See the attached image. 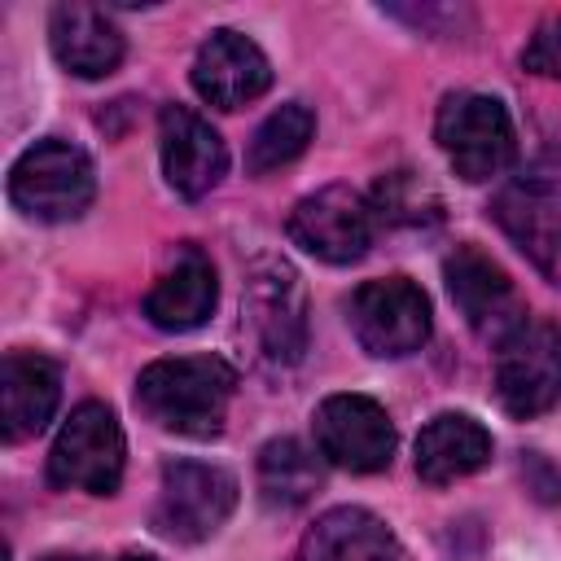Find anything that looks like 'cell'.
Listing matches in <instances>:
<instances>
[{
	"mask_svg": "<svg viewBox=\"0 0 561 561\" xmlns=\"http://www.w3.org/2000/svg\"><path fill=\"white\" fill-rule=\"evenodd\" d=\"M237 394V368L224 355H171L153 359L136 377V408L184 438H215Z\"/></svg>",
	"mask_w": 561,
	"mask_h": 561,
	"instance_id": "cell-1",
	"label": "cell"
},
{
	"mask_svg": "<svg viewBox=\"0 0 561 561\" xmlns=\"http://www.w3.org/2000/svg\"><path fill=\"white\" fill-rule=\"evenodd\" d=\"M92 197H96V167L79 145L61 136L35 140L9 167V202L26 219L70 224L92 206Z\"/></svg>",
	"mask_w": 561,
	"mask_h": 561,
	"instance_id": "cell-2",
	"label": "cell"
},
{
	"mask_svg": "<svg viewBox=\"0 0 561 561\" xmlns=\"http://www.w3.org/2000/svg\"><path fill=\"white\" fill-rule=\"evenodd\" d=\"M434 140L447 153L451 171L469 184L495 180L517 158V131L500 96L486 92H451L438 105Z\"/></svg>",
	"mask_w": 561,
	"mask_h": 561,
	"instance_id": "cell-3",
	"label": "cell"
},
{
	"mask_svg": "<svg viewBox=\"0 0 561 561\" xmlns=\"http://www.w3.org/2000/svg\"><path fill=\"white\" fill-rule=\"evenodd\" d=\"M123 465H127V438L118 416L88 399L79 403L48 451V482L57 491H88V495H114L123 482Z\"/></svg>",
	"mask_w": 561,
	"mask_h": 561,
	"instance_id": "cell-4",
	"label": "cell"
},
{
	"mask_svg": "<svg viewBox=\"0 0 561 561\" xmlns=\"http://www.w3.org/2000/svg\"><path fill=\"white\" fill-rule=\"evenodd\" d=\"M346 324L355 342L377 359H403L430 342L434 311L416 280L408 276H381L364 280L346 298Z\"/></svg>",
	"mask_w": 561,
	"mask_h": 561,
	"instance_id": "cell-5",
	"label": "cell"
},
{
	"mask_svg": "<svg viewBox=\"0 0 561 561\" xmlns=\"http://www.w3.org/2000/svg\"><path fill=\"white\" fill-rule=\"evenodd\" d=\"M237 478L206 460H167L153 504V530L171 543L210 539L237 508Z\"/></svg>",
	"mask_w": 561,
	"mask_h": 561,
	"instance_id": "cell-6",
	"label": "cell"
},
{
	"mask_svg": "<svg viewBox=\"0 0 561 561\" xmlns=\"http://www.w3.org/2000/svg\"><path fill=\"white\" fill-rule=\"evenodd\" d=\"M495 399L508 416L530 421L561 403V329L548 320H522L495 342Z\"/></svg>",
	"mask_w": 561,
	"mask_h": 561,
	"instance_id": "cell-7",
	"label": "cell"
},
{
	"mask_svg": "<svg viewBox=\"0 0 561 561\" xmlns=\"http://www.w3.org/2000/svg\"><path fill=\"white\" fill-rule=\"evenodd\" d=\"M495 224L517 241V250L561 285V162H539L508 180L491 206Z\"/></svg>",
	"mask_w": 561,
	"mask_h": 561,
	"instance_id": "cell-8",
	"label": "cell"
},
{
	"mask_svg": "<svg viewBox=\"0 0 561 561\" xmlns=\"http://www.w3.org/2000/svg\"><path fill=\"white\" fill-rule=\"evenodd\" d=\"M377 215H373V202L351 188V184H329V188H316L307 193L294 210H289V241L298 250H307L311 259L320 263H359L377 237Z\"/></svg>",
	"mask_w": 561,
	"mask_h": 561,
	"instance_id": "cell-9",
	"label": "cell"
},
{
	"mask_svg": "<svg viewBox=\"0 0 561 561\" xmlns=\"http://www.w3.org/2000/svg\"><path fill=\"white\" fill-rule=\"evenodd\" d=\"M245 324L259 355L272 364H298L307 351V298L302 280L280 259H259L245 280Z\"/></svg>",
	"mask_w": 561,
	"mask_h": 561,
	"instance_id": "cell-10",
	"label": "cell"
},
{
	"mask_svg": "<svg viewBox=\"0 0 561 561\" xmlns=\"http://www.w3.org/2000/svg\"><path fill=\"white\" fill-rule=\"evenodd\" d=\"M443 280H447V294H451L456 311L465 316V324L486 342H504L526 320V302H522L517 285L478 245H456L443 263Z\"/></svg>",
	"mask_w": 561,
	"mask_h": 561,
	"instance_id": "cell-11",
	"label": "cell"
},
{
	"mask_svg": "<svg viewBox=\"0 0 561 561\" xmlns=\"http://www.w3.org/2000/svg\"><path fill=\"white\" fill-rule=\"evenodd\" d=\"M316 447L329 465L351 473H377L394 456V425L368 394H329L316 416Z\"/></svg>",
	"mask_w": 561,
	"mask_h": 561,
	"instance_id": "cell-12",
	"label": "cell"
},
{
	"mask_svg": "<svg viewBox=\"0 0 561 561\" xmlns=\"http://www.w3.org/2000/svg\"><path fill=\"white\" fill-rule=\"evenodd\" d=\"M158 153H162L167 184L188 202L206 197L228 171L224 136L188 105H162V114H158Z\"/></svg>",
	"mask_w": 561,
	"mask_h": 561,
	"instance_id": "cell-13",
	"label": "cell"
},
{
	"mask_svg": "<svg viewBox=\"0 0 561 561\" xmlns=\"http://www.w3.org/2000/svg\"><path fill=\"white\" fill-rule=\"evenodd\" d=\"M193 88L215 110H241L272 88V61L250 35L224 26L193 57Z\"/></svg>",
	"mask_w": 561,
	"mask_h": 561,
	"instance_id": "cell-14",
	"label": "cell"
},
{
	"mask_svg": "<svg viewBox=\"0 0 561 561\" xmlns=\"http://www.w3.org/2000/svg\"><path fill=\"white\" fill-rule=\"evenodd\" d=\"M48 48H53L57 66L79 79H101V75L118 70V61L127 53L123 31L110 22V13L96 4H83V0H61L48 13Z\"/></svg>",
	"mask_w": 561,
	"mask_h": 561,
	"instance_id": "cell-15",
	"label": "cell"
},
{
	"mask_svg": "<svg viewBox=\"0 0 561 561\" xmlns=\"http://www.w3.org/2000/svg\"><path fill=\"white\" fill-rule=\"evenodd\" d=\"M61 399V373L35 351H9L0 364V430L9 443L35 438Z\"/></svg>",
	"mask_w": 561,
	"mask_h": 561,
	"instance_id": "cell-16",
	"label": "cell"
},
{
	"mask_svg": "<svg viewBox=\"0 0 561 561\" xmlns=\"http://www.w3.org/2000/svg\"><path fill=\"white\" fill-rule=\"evenodd\" d=\"M215 298H219L215 263L202 250L184 245L175 254V263L145 294V316L162 333H188V329L206 324V316L215 311Z\"/></svg>",
	"mask_w": 561,
	"mask_h": 561,
	"instance_id": "cell-17",
	"label": "cell"
},
{
	"mask_svg": "<svg viewBox=\"0 0 561 561\" xmlns=\"http://www.w3.org/2000/svg\"><path fill=\"white\" fill-rule=\"evenodd\" d=\"M298 561H408V552L377 513L342 504L302 535Z\"/></svg>",
	"mask_w": 561,
	"mask_h": 561,
	"instance_id": "cell-18",
	"label": "cell"
},
{
	"mask_svg": "<svg viewBox=\"0 0 561 561\" xmlns=\"http://www.w3.org/2000/svg\"><path fill=\"white\" fill-rule=\"evenodd\" d=\"M491 447L495 443H491L486 425H478L465 412H438L416 434V473L430 486L460 482V478L478 473L491 460Z\"/></svg>",
	"mask_w": 561,
	"mask_h": 561,
	"instance_id": "cell-19",
	"label": "cell"
},
{
	"mask_svg": "<svg viewBox=\"0 0 561 561\" xmlns=\"http://www.w3.org/2000/svg\"><path fill=\"white\" fill-rule=\"evenodd\" d=\"M320 491V460L298 438H272L259 451V495L267 508H302Z\"/></svg>",
	"mask_w": 561,
	"mask_h": 561,
	"instance_id": "cell-20",
	"label": "cell"
},
{
	"mask_svg": "<svg viewBox=\"0 0 561 561\" xmlns=\"http://www.w3.org/2000/svg\"><path fill=\"white\" fill-rule=\"evenodd\" d=\"M311 136H316V114L302 101H285L250 136V149H245L250 175H272L280 167H289L294 158H302V149L311 145Z\"/></svg>",
	"mask_w": 561,
	"mask_h": 561,
	"instance_id": "cell-21",
	"label": "cell"
},
{
	"mask_svg": "<svg viewBox=\"0 0 561 561\" xmlns=\"http://www.w3.org/2000/svg\"><path fill=\"white\" fill-rule=\"evenodd\" d=\"M373 202V215L381 228H430L443 219V202L438 193L412 175V171H390L377 180V188L368 193Z\"/></svg>",
	"mask_w": 561,
	"mask_h": 561,
	"instance_id": "cell-22",
	"label": "cell"
},
{
	"mask_svg": "<svg viewBox=\"0 0 561 561\" xmlns=\"http://www.w3.org/2000/svg\"><path fill=\"white\" fill-rule=\"evenodd\" d=\"M522 66H526L530 75L561 79V13H548V18L530 31V39H526V48H522Z\"/></svg>",
	"mask_w": 561,
	"mask_h": 561,
	"instance_id": "cell-23",
	"label": "cell"
},
{
	"mask_svg": "<svg viewBox=\"0 0 561 561\" xmlns=\"http://www.w3.org/2000/svg\"><path fill=\"white\" fill-rule=\"evenodd\" d=\"M118 561H153V557H136V552H127V557H118Z\"/></svg>",
	"mask_w": 561,
	"mask_h": 561,
	"instance_id": "cell-24",
	"label": "cell"
},
{
	"mask_svg": "<svg viewBox=\"0 0 561 561\" xmlns=\"http://www.w3.org/2000/svg\"><path fill=\"white\" fill-rule=\"evenodd\" d=\"M44 561H79V557H61V552H57V557H44Z\"/></svg>",
	"mask_w": 561,
	"mask_h": 561,
	"instance_id": "cell-25",
	"label": "cell"
}]
</instances>
